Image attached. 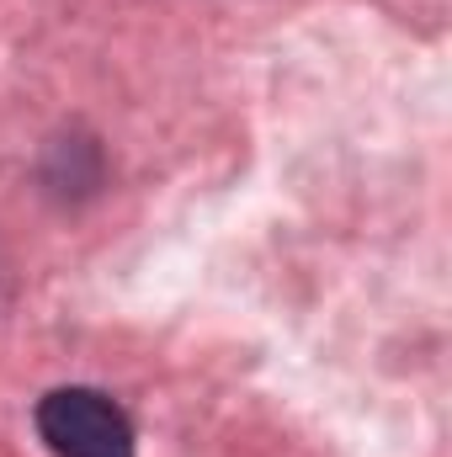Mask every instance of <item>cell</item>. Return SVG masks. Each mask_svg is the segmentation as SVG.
Instances as JSON below:
<instances>
[{"instance_id": "obj_1", "label": "cell", "mask_w": 452, "mask_h": 457, "mask_svg": "<svg viewBox=\"0 0 452 457\" xmlns=\"http://www.w3.org/2000/svg\"><path fill=\"white\" fill-rule=\"evenodd\" d=\"M38 431L54 457H133V420L96 388H54L38 404Z\"/></svg>"}]
</instances>
